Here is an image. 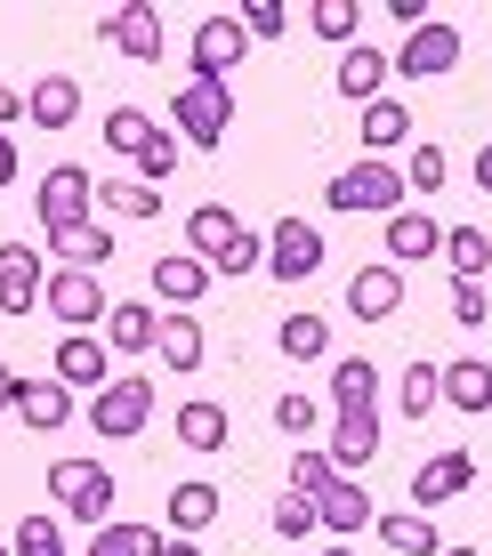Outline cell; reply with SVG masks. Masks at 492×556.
Instances as JSON below:
<instances>
[{"mask_svg":"<svg viewBox=\"0 0 492 556\" xmlns=\"http://www.w3.org/2000/svg\"><path fill=\"white\" fill-rule=\"evenodd\" d=\"M251 266H267V235H251V226H242V242L211 266V275H251Z\"/></svg>","mask_w":492,"mask_h":556,"instance_id":"obj_44","label":"cell"},{"mask_svg":"<svg viewBox=\"0 0 492 556\" xmlns=\"http://www.w3.org/2000/svg\"><path fill=\"white\" fill-rule=\"evenodd\" d=\"M98 138H105L113 153H129V162H138V146H146V138H154V122H146V113H138V105H113V113H105V122H98Z\"/></svg>","mask_w":492,"mask_h":556,"instance_id":"obj_36","label":"cell"},{"mask_svg":"<svg viewBox=\"0 0 492 556\" xmlns=\"http://www.w3.org/2000/svg\"><path fill=\"white\" fill-rule=\"evenodd\" d=\"M444 178H452L444 146H412V162H404V186H412V194H444Z\"/></svg>","mask_w":492,"mask_h":556,"instance_id":"obj_40","label":"cell"},{"mask_svg":"<svg viewBox=\"0 0 492 556\" xmlns=\"http://www.w3.org/2000/svg\"><path fill=\"white\" fill-rule=\"evenodd\" d=\"M9 178H16V138L0 129V186H9Z\"/></svg>","mask_w":492,"mask_h":556,"instance_id":"obj_52","label":"cell"},{"mask_svg":"<svg viewBox=\"0 0 492 556\" xmlns=\"http://www.w3.org/2000/svg\"><path fill=\"white\" fill-rule=\"evenodd\" d=\"M437 404H444V371H437V363H404V379H395V412L428 419Z\"/></svg>","mask_w":492,"mask_h":556,"instance_id":"obj_30","label":"cell"},{"mask_svg":"<svg viewBox=\"0 0 492 556\" xmlns=\"http://www.w3.org/2000/svg\"><path fill=\"white\" fill-rule=\"evenodd\" d=\"M33 210H41L49 242L73 235V226H89V210H98V178H89L81 162H56L49 178H41V194H33Z\"/></svg>","mask_w":492,"mask_h":556,"instance_id":"obj_4","label":"cell"},{"mask_svg":"<svg viewBox=\"0 0 492 556\" xmlns=\"http://www.w3.org/2000/svg\"><path fill=\"white\" fill-rule=\"evenodd\" d=\"M452 65H461V33L437 25V16H428V25H412L404 49H395V73H412V81H444Z\"/></svg>","mask_w":492,"mask_h":556,"instance_id":"obj_7","label":"cell"},{"mask_svg":"<svg viewBox=\"0 0 492 556\" xmlns=\"http://www.w3.org/2000/svg\"><path fill=\"white\" fill-rule=\"evenodd\" d=\"M477 484V459L468 452H437V459H420V468H412V508H444V501H461V492Z\"/></svg>","mask_w":492,"mask_h":556,"instance_id":"obj_11","label":"cell"},{"mask_svg":"<svg viewBox=\"0 0 492 556\" xmlns=\"http://www.w3.org/2000/svg\"><path fill=\"white\" fill-rule=\"evenodd\" d=\"M315 525L324 532H364V525H380V508H371V492L355 484V476H339L324 501H315Z\"/></svg>","mask_w":492,"mask_h":556,"instance_id":"obj_21","label":"cell"},{"mask_svg":"<svg viewBox=\"0 0 492 556\" xmlns=\"http://www.w3.org/2000/svg\"><path fill=\"white\" fill-rule=\"evenodd\" d=\"M444 404L452 412H492V363H477V355L444 363Z\"/></svg>","mask_w":492,"mask_h":556,"instance_id":"obj_26","label":"cell"},{"mask_svg":"<svg viewBox=\"0 0 492 556\" xmlns=\"http://www.w3.org/2000/svg\"><path fill=\"white\" fill-rule=\"evenodd\" d=\"M154 355L169 363V371H194V363H202V323H186V315H162V331H154Z\"/></svg>","mask_w":492,"mask_h":556,"instance_id":"obj_33","label":"cell"},{"mask_svg":"<svg viewBox=\"0 0 492 556\" xmlns=\"http://www.w3.org/2000/svg\"><path fill=\"white\" fill-rule=\"evenodd\" d=\"M275 428L282 435H307L315 428V395H275Z\"/></svg>","mask_w":492,"mask_h":556,"instance_id":"obj_47","label":"cell"},{"mask_svg":"<svg viewBox=\"0 0 492 556\" xmlns=\"http://www.w3.org/2000/svg\"><path fill=\"white\" fill-rule=\"evenodd\" d=\"M388 73H395V56H380L371 41H355V49L331 65V81H339V98H348V105H371V98H388V89H380Z\"/></svg>","mask_w":492,"mask_h":556,"instance_id":"obj_15","label":"cell"},{"mask_svg":"<svg viewBox=\"0 0 492 556\" xmlns=\"http://www.w3.org/2000/svg\"><path fill=\"white\" fill-rule=\"evenodd\" d=\"M169 169H178V129H154V138L138 146V178H146V186H162Z\"/></svg>","mask_w":492,"mask_h":556,"instance_id":"obj_42","label":"cell"},{"mask_svg":"<svg viewBox=\"0 0 492 556\" xmlns=\"http://www.w3.org/2000/svg\"><path fill=\"white\" fill-rule=\"evenodd\" d=\"M0 556H9V548H0Z\"/></svg>","mask_w":492,"mask_h":556,"instance_id":"obj_55","label":"cell"},{"mask_svg":"<svg viewBox=\"0 0 492 556\" xmlns=\"http://www.w3.org/2000/svg\"><path fill=\"white\" fill-rule=\"evenodd\" d=\"M98 202L113 210V218H129V226L162 218V186H146V178H105V186H98Z\"/></svg>","mask_w":492,"mask_h":556,"instance_id":"obj_28","label":"cell"},{"mask_svg":"<svg viewBox=\"0 0 492 556\" xmlns=\"http://www.w3.org/2000/svg\"><path fill=\"white\" fill-rule=\"evenodd\" d=\"M49 291V266L33 242H0V315H33Z\"/></svg>","mask_w":492,"mask_h":556,"instance_id":"obj_9","label":"cell"},{"mask_svg":"<svg viewBox=\"0 0 492 556\" xmlns=\"http://www.w3.org/2000/svg\"><path fill=\"white\" fill-rule=\"evenodd\" d=\"M235 242H242V218H235L226 202H202L194 218H186V251H194L202 266H218L226 251H235Z\"/></svg>","mask_w":492,"mask_h":556,"instance_id":"obj_17","label":"cell"},{"mask_svg":"<svg viewBox=\"0 0 492 556\" xmlns=\"http://www.w3.org/2000/svg\"><path fill=\"white\" fill-rule=\"evenodd\" d=\"M146 548H154V532L138 516H113V525H98V541H89V556H146Z\"/></svg>","mask_w":492,"mask_h":556,"instance_id":"obj_38","label":"cell"},{"mask_svg":"<svg viewBox=\"0 0 492 556\" xmlns=\"http://www.w3.org/2000/svg\"><path fill=\"white\" fill-rule=\"evenodd\" d=\"M282 25H291V16H282L275 0H251V9H242V33H251V41H282Z\"/></svg>","mask_w":492,"mask_h":556,"instance_id":"obj_45","label":"cell"},{"mask_svg":"<svg viewBox=\"0 0 492 556\" xmlns=\"http://www.w3.org/2000/svg\"><path fill=\"white\" fill-rule=\"evenodd\" d=\"M16 395H25V379H16L9 363H0V412H16Z\"/></svg>","mask_w":492,"mask_h":556,"instance_id":"obj_49","label":"cell"},{"mask_svg":"<svg viewBox=\"0 0 492 556\" xmlns=\"http://www.w3.org/2000/svg\"><path fill=\"white\" fill-rule=\"evenodd\" d=\"M444 266H452V282H484L492 275V235L484 226H452L444 235Z\"/></svg>","mask_w":492,"mask_h":556,"instance_id":"obj_27","label":"cell"},{"mask_svg":"<svg viewBox=\"0 0 492 556\" xmlns=\"http://www.w3.org/2000/svg\"><path fill=\"white\" fill-rule=\"evenodd\" d=\"M275 348L291 355V363H324V355H331V323H324V315H282Z\"/></svg>","mask_w":492,"mask_h":556,"instance_id":"obj_32","label":"cell"},{"mask_svg":"<svg viewBox=\"0 0 492 556\" xmlns=\"http://www.w3.org/2000/svg\"><path fill=\"white\" fill-rule=\"evenodd\" d=\"M395 306H404V266L371 258V266H355V275H348V315L355 323H388Z\"/></svg>","mask_w":492,"mask_h":556,"instance_id":"obj_10","label":"cell"},{"mask_svg":"<svg viewBox=\"0 0 492 556\" xmlns=\"http://www.w3.org/2000/svg\"><path fill=\"white\" fill-rule=\"evenodd\" d=\"M380 541L395 556H437V525H428L420 508H412V516H380Z\"/></svg>","mask_w":492,"mask_h":556,"instance_id":"obj_35","label":"cell"},{"mask_svg":"<svg viewBox=\"0 0 492 556\" xmlns=\"http://www.w3.org/2000/svg\"><path fill=\"white\" fill-rule=\"evenodd\" d=\"M9 122H25V98H16V89L0 81V129H9Z\"/></svg>","mask_w":492,"mask_h":556,"instance_id":"obj_50","label":"cell"},{"mask_svg":"<svg viewBox=\"0 0 492 556\" xmlns=\"http://www.w3.org/2000/svg\"><path fill=\"white\" fill-rule=\"evenodd\" d=\"M404 258H444V226L428 210H395L388 218V266H404Z\"/></svg>","mask_w":492,"mask_h":556,"instance_id":"obj_19","label":"cell"},{"mask_svg":"<svg viewBox=\"0 0 492 556\" xmlns=\"http://www.w3.org/2000/svg\"><path fill=\"white\" fill-rule=\"evenodd\" d=\"M56 258H73L81 275H98V258H113V226H73V235H56Z\"/></svg>","mask_w":492,"mask_h":556,"instance_id":"obj_34","label":"cell"},{"mask_svg":"<svg viewBox=\"0 0 492 556\" xmlns=\"http://www.w3.org/2000/svg\"><path fill=\"white\" fill-rule=\"evenodd\" d=\"M154 331H162L154 306H138V299L105 306V348H113V355H146V348H154Z\"/></svg>","mask_w":492,"mask_h":556,"instance_id":"obj_24","label":"cell"},{"mask_svg":"<svg viewBox=\"0 0 492 556\" xmlns=\"http://www.w3.org/2000/svg\"><path fill=\"white\" fill-rule=\"evenodd\" d=\"M146 556H202V548H194V541H178V532H169V541L154 532V548H146Z\"/></svg>","mask_w":492,"mask_h":556,"instance_id":"obj_48","label":"cell"},{"mask_svg":"<svg viewBox=\"0 0 492 556\" xmlns=\"http://www.w3.org/2000/svg\"><path fill=\"white\" fill-rule=\"evenodd\" d=\"M324 556H355V548H324Z\"/></svg>","mask_w":492,"mask_h":556,"instance_id":"obj_54","label":"cell"},{"mask_svg":"<svg viewBox=\"0 0 492 556\" xmlns=\"http://www.w3.org/2000/svg\"><path fill=\"white\" fill-rule=\"evenodd\" d=\"M169 122L186 129V146H194V153H211L226 129H235V89H226V81H194V73H186L178 98H169Z\"/></svg>","mask_w":492,"mask_h":556,"instance_id":"obj_3","label":"cell"},{"mask_svg":"<svg viewBox=\"0 0 492 556\" xmlns=\"http://www.w3.org/2000/svg\"><path fill=\"white\" fill-rule=\"evenodd\" d=\"M242 56H251L242 16H202V25H194V81H226Z\"/></svg>","mask_w":492,"mask_h":556,"instance_id":"obj_8","label":"cell"},{"mask_svg":"<svg viewBox=\"0 0 492 556\" xmlns=\"http://www.w3.org/2000/svg\"><path fill=\"white\" fill-rule=\"evenodd\" d=\"M73 113H81V81H73V73H41V81L25 89V122L33 129H65Z\"/></svg>","mask_w":492,"mask_h":556,"instance_id":"obj_18","label":"cell"},{"mask_svg":"<svg viewBox=\"0 0 492 556\" xmlns=\"http://www.w3.org/2000/svg\"><path fill=\"white\" fill-rule=\"evenodd\" d=\"M492 315V299H484V282H452V323H468V331H477V323Z\"/></svg>","mask_w":492,"mask_h":556,"instance_id":"obj_46","label":"cell"},{"mask_svg":"<svg viewBox=\"0 0 492 556\" xmlns=\"http://www.w3.org/2000/svg\"><path fill=\"white\" fill-rule=\"evenodd\" d=\"M41 306L65 331H81V323H105V291H98V275H81V266H65V275H49V291Z\"/></svg>","mask_w":492,"mask_h":556,"instance_id":"obj_12","label":"cell"},{"mask_svg":"<svg viewBox=\"0 0 492 556\" xmlns=\"http://www.w3.org/2000/svg\"><path fill=\"white\" fill-rule=\"evenodd\" d=\"M437 556H477V548H437Z\"/></svg>","mask_w":492,"mask_h":556,"instance_id":"obj_53","label":"cell"},{"mask_svg":"<svg viewBox=\"0 0 492 556\" xmlns=\"http://www.w3.org/2000/svg\"><path fill=\"white\" fill-rule=\"evenodd\" d=\"M324 235H315V218H275L267 226V275L275 282H307L315 266H324Z\"/></svg>","mask_w":492,"mask_h":556,"instance_id":"obj_6","label":"cell"},{"mask_svg":"<svg viewBox=\"0 0 492 556\" xmlns=\"http://www.w3.org/2000/svg\"><path fill=\"white\" fill-rule=\"evenodd\" d=\"M202 525H218V484H178V492H169V532L194 541Z\"/></svg>","mask_w":492,"mask_h":556,"instance_id":"obj_31","label":"cell"},{"mask_svg":"<svg viewBox=\"0 0 492 556\" xmlns=\"http://www.w3.org/2000/svg\"><path fill=\"white\" fill-rule=\"evenodd\" d=\"M146 419H154V388H146V379H105L98 395H89V428L105 435V444H122V435H138Z\"/></svg>","mask_w":492,"mask_h":556,"instance_id":"obj_5","label":"cell"},{"mask_svg":"<svg viewBox=\"0 0 492 556\" xmlns=\"http://www.w3.org/2000/svg\"><path fill=\"white\" fill-rule=\"evenodd\" d=\"M105 41L129 56V65H162V9L154 0H129L122 16H105Z\"/></svg>","mask_w":492,"mask_h":556,"instance_id":"obj_13","label":"cell"},{"mask_svg":"<svg viewBox=\"0 0 492 556\" xmlns=\"http://www.w3.org/2000/svg\"><path fill=\"white\" fill-rule=\"evenodd\" d=\"M275 532H282V541H307V532H315V501H307V492H282V501H275Z\"/></svg>","mask_w":492,"mask_h":556,"instance_id":"obj_43","label":"cell"},{"mask_svg":"<svg viewBox=\"0 0 492 556\" xmlns=\"http://www.w3.org/2000/svg\"><path fill=\"white\" fill-rule=\"evenodd\" d=\"M16 419H25L33 435H56L73 419V388H56V379H25V395H16Z\"/></svg>","mask_w":492,"mask_h":556,"instance_id":"obj_23","label":"cell"},{"mask_svg":"<svg viewBox=\"0 0 492 556\" xmlns=\"http://www.w3.org/2000/svg\"><path fill=\"white\" fill-rule=\"evenodd\" d=\"M49 501L73 516V525H113V476L98 459H49Z\"/></svg>","mask_w":492,"mask_h":556,"instance_id":"obj_2","label":"cell"},{"mask_svg":"<svg viewBox=\"0 0 492 556\" xmlns=\"http://www.w3.org/2000/svg\"><path fill=\"white\" fill-rule=\"evenodd\" d=\"M9 556H65V516H25Z\"/></svg>","mask_w":492,"mask_h":556,"instance_id":"obj_37","label":"cell"},{"mask_svg":"<svg viewBox=\"0 0 492 556\" xmlns=\"http://www.w3.org/2000/svg\"><path fill=\"white\" fill-rule=\"evenodd\" d=\"M56 379H65V388H105L113 379V348L89 339V331H65L56 339Z\"/></svg>","mask_w":492,"mask_h":556,"instance_id":"obj_16","label":"cell"},{"mask_svg":"<svg viewBox=\"0 0 492 556\" xmlns=\"http://www.w3.org/2000/svg\"><path fill=\"white\" fill-rule=\"evenodd\" d=\"M331 468L348 476V468H371V459H380V412L371 419H331Z\"/></svg>","mask_w":492,"mask_h":556,"instance_id":"obj_25","label":"cell"},{"mask_svg":"<svg viewBox=\"0 0 492 556\" xmlns=\"http://www.w3.org/2000/svg\"><path fill=\"white\" fill-rule=\"evenodd\" d=\"M331 484H339L331 452H291V492H307V501H324Z\"/></svg>","mask_w":492,"mask_h":556,"instance_id":"obj_41","label":"cell"},{"mask_svg":"<svg viewBox=\"0 0 492 556\" xmlns=\"http://www.w3.org/2000/svg\"><path fill=\"white\" fill-rule=\"evenodd\" d=\"M355 25H364V9H355V0H315V41L355 49Z\"/></svg>","mask_w":492,"mask_h":556,"instance_id":"obj_39","label":"cell"},{"mask_svg":"<svg viewBox=\"0 0 492 556\" xmlns=\"http://www.w3.org/2000/svg\"><path fill=\"white\" fill-rule=\"evenodd\" d=\"M468 169H477V194H492V146H477V162H468Z\"/></svg>","mask_w":492,"mask_h":556,"instance_id":"obj_51","label":"cell"},{"mask_svg":"<svg viewBox=\"0 0 492 556\" xmlns=\"http://www.w3.org/2000/svg\"><path fill=\"white\" fill-rule=\"evenodd\" d=\"M355 138H364V162H388V153L412 138V105L404 98H371L355 113Z\"/></svg>","mask_w":492,"mask_h":556,"instance_id":"obj_14","label":"cell"},{"mask_svg":"<svg viewBox=\"0 0 492 556\" xmlns=\"http://www.w3.org/2000/svg\"><path fill=\"white\" fill-rule=\"evenodd\" d=\"M331 412L339 419H371V412H380V371H371L364 355H348L331 371Z\"/></svg>","mask_w":492,"mask_h":556,"instance_id":"obj_20","label":"cell"},{"mask_svg":"<svg viewBox=\"0 0 492 556\" xmlns=\"http://www.w3.org/2000/svg\"><path fill=\"white\" fill-rule=\"evenodd\" d=\"M404 169L395 162H355V169H339V178L324 186V202L331 210H348V218H371V210H380V218H395V210H404Z\"/></svg>","mask_w":492,"mask_h":556,"instance_id":"obj_1","label":"cell"},{"mask_svg":"<svg viewBox=\"0 0 492 556\" xmlns=\"http://www.w3.org/2000/svg\"><path fill=\"white\" fill-rule=\"evenodd\" d=\"M154 291H162V299L186 315V306H194L202 291H211V266H202L194 251H169V258H154Z\"/></svg>","mask_w":492,"mask_h":556,"instance_id":"obj_22","label":"cell"},{"mask_svg":"<svg viewBox=\"0 0 492 556\" xmlns=\"http://www.w3.org/2000/svg\"><path fill=\"white\" fill-rule=\"evenodd\" d=\"M178 444H186V452H218V444H226V404H211V395L178 404Z\"/></svg>","mask_w":492,"mask_h":556,"instance_id":"obj_29","label":"cell"}]
</instances>
